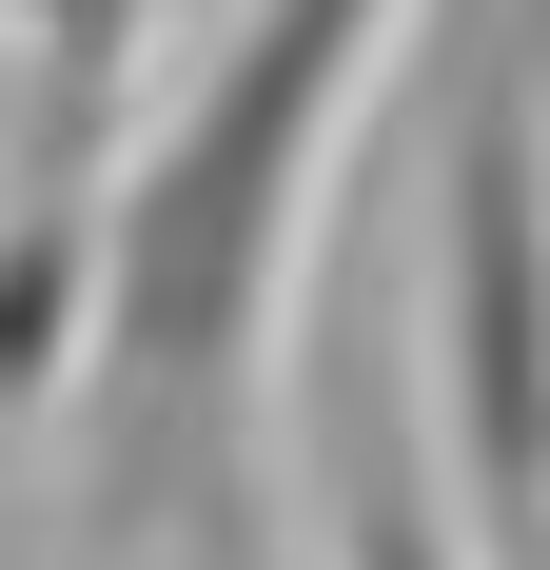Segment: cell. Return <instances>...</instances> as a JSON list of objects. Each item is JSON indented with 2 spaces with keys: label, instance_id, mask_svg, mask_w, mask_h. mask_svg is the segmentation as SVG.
<instances>
[{
  "label": "cell",
  "instance_id": "obj_3",
  "mask_svg": "<svg viewBox=\"0 0 550 570\" xmlns=\"http://www.w3.org/2000/svg\"><path fill=\"white\" fill-rule=\"evenodd\" d=\"M334 570H492V551H472V512L433 531V492H413V453H393V413H354V472H334Z\"/></svg>",
  "mask_w": 550,
  "mask_h": 570
},
{
  "label": "cell",
  "instance_id": "obj_1",
  "mask_svg": "<svg viewBox=\"0 0 550 570\" xmlns=\"http://www.w3.org/2000/svg\"><path fill=\"white\" fill-rule=\"evenodd\" d=\"M433 0H236L177 118L118 158L99 354H79V531L177 570H256V394L295 335V256Z\"/></svg>",
  "mask_w": 550,
  "mask_h": 570
},
{
  "label": "cell",
  "instance_id": "obj_2",
  "mask_svg": "<svg viewBox=\"0 0 550 570\" xmlns=\"http://www.w3.org/2000/svg\"><path fill=\"white\" fill-rule=\"evenodd\" d=\"M433 197V453L472 551H550V0H433L413 59Z\"/></svg>",
  "mask_w": 550,
  "mask_h": 570
}]
</instances>
